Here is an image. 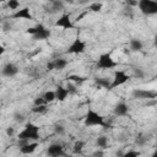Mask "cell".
I'll return each mask as SVG.
<instances>
[{
    "label": "cell",
    "instance_id": "4fadbf2b",
    "mask_svg": "<svg viewBox=\"0 0 157 157\" xmlns=\"http://www.w3.org/2000/svg\"><path fill=\"white\" fill-rule=\"evenodd\" d=\"M113 112H114V115H117V117H125L129 114V105L121 101L114 105Z\"/></svg>",
    "mask_w": 157,
    "mask_h": 157
},
{
    "label": "cell",
    "instance_id": "8992f818",
    "mask_svg": "<svg viewBox=\"0 0 157 157\" xmlns=\"http://www.w3.org/2000/svg\"><path fill=\"white\" fill-rule=\"evenodd\" d=\"M85 50H86V42L82 40L81 38L76 37V38L71 42V44L67 47L66 53H67V54H76V55H78V54L85 53Z\"/></svg>",
    "mask_w": 157,
    "mask_h": 157
},
{
    "label": "cell",
    "instance_id": "e575fe53",
    "mask_svg": "<svg viewBox=\"0 0 157 157\" xmlns=\"http://www.w3.org/2000/svg\"><path fill=\"white\" fill-rule=\"evenodd\" d=\"M13 132H15V131H13V128H7V129H6V134H7L9 136H12Z\"/></svg>",
    "mask_w": 157,
    "mask_h": 157
},
{
    "label": "cell",
    "instance_id": "ac0fdd59",
    "mask_svg": "<svg viewBox=\"0 0 157 157\" xmlns=\"http://www.w3.org/2000/svg\"><path fill=\"white\" fill-rule=\"evenodd\" d=\"M53 65H54V70L60 71V70H64V69L66 67V65H67V60L64 59V58H58V59L53 60Z\"/></svg>",
    "mask_w": 157,
    "mask_h": 157
},
{
    "label": "cell",
    "instance_id": "f1b7e54d",
    "mask_svg": "<svg viewBox=\"0 0 157 157\" xmlns=\"http://www.w3.org/2000/svg\"><path fill=\"white\" fill-rule=\"evenodd\" d=\"M54 132L56 135H59V136H63L65 134V128L63 125H55L54 126Z\"/></svg>",
    "mask_w": 157,
    "mask_h": 157
},
{
    "label": "cell",
    "instance_id": "ba28073f",
    "mask_svg": "<svg viewBox=\"0 0 157 157\" xmlns=\"http://www.w3.org/2000/svg\"><path fill=\"white\" fill-rule=\"evenodd\" d=\"M55 27H60L63 29H74L75 28V25L70 17V13H63L54 23Z\"/></svg>",
    "mask_w": 157,
    "mask_h": 157
},
{
    "label": "cell",
    "instance_id": "cb8c5ba5",
    "mask_svg": "<svg viewBox=\"0 0 157 157\" xmlns=\"http://www.w3.org/2000/svg\"><path fill=\"white\" fill-rule=\"evenodd\" d=\"M7 7H9L10 10L17 11V10L20 9V2H18L17 0H9V1H7Z\"/></svg>",
    "mask_w": 157,
    "mask_h": 157
},
{
    "label": "cell",
    "instance_id": "836d02e7",
    "mask_svg": "<svg viewBox=\"0 0 157 157\" xmlns=\"http://www.w3.org/2000/svg\"><path fill=\"white\" fill-rule=\"evenodd\" d=\"M45 67H47V70H48V71H52V70H54V65H53V61H48Z\"/></svg>",
    "mask_w": 157,
    "mask_h": 157
},
{
    "label": "cell",
    "instance_id": "8fae6325",
    "mask_svg": "<svg viewBox=\"0 0 157 157\" xmlns=\"http://www.w3.org/2000/svg\"><path fill=\"white\" fill-rule=\"evenodd\" d=\"M47 153L49 157H61L64 156V147L60 144H52L47 148Z\"/></svg>",
    "mask_w": 157,
    "mask_h": 157
},
{
    "label": "cell",
    "instance_id": "52a82bcc",
    "mask_svg": "<svg viewBox=\"0 0 157 157\" xmlns=\"http://www.w3.org/2000/svg\"><path fill=\"white\" fill-rule=\"evenodd\" d=\"M134 98L137 99H156L157 98V91L151 90H142V88H135L131 92Z\"/></svg>",
    "mask_w": 157,
    "mask_h": 157
},
{
    "label": "cell",
    "instance_id": "f35d334b",
    "mask_svg": "<svg viewBox=\"0 0 157 157\" xmlns=\"http://www.w3.org/2000/svg\"><path fill=\"white\" fill-rule=\"evenodd\" d=\"M151 157H157V150H155V151H153V153L151 155Z\"/></svg>",
    "mask_w": 157,
    "mask_h": 157
},
{
    "label": "cell",
    "instance_id": "5bb4252c",
    "mask_svg": "<svg viewBox=\"0 0 157 157\" xmlns=\"http://www.w3.org/2000/svg\"><path fill=\"white\" fill-rule=\"evenodd\" d=\"M55 96H56V101L64 102V101L70 96V93H69V90H67L66 87L59 85V86H56V88H55Z\"/></svg>",
    "mask_w": 157,
    "mask_h": 157
},
{
    "label": "cell",
    "instance_id": "d590c367",
    "mask_svg": "<svg viewBox=\"0 0 157 157\" xmlns=\"http://www.w3.org/2000/svg\"><path fill=\"white\" fill-rule=\"evenodd\" d=\"M145 140H146L145 137H141V136H140V137H137V139H136V144H139V145H142V144L145 142Z\"/></svg>",
    "mask_w": 157,
    "mask_h": 157
},
{
    "label": "cell",
    "instance_id": "3957f363",
    "mask_svg": "<svg viewBox=\"0 0 157 157\" xmlns=\"http://www.w3.org/2000/svg\"><path fill=\"white\" fill-rule=\"evenodd\" d=\"M115 66H118V63L113 59L110 53H103L98 56V60H97V67L98 69L109 70V69H113Z\"/></svg>",
    "mask_w": 157,
    "mask_h": 157
},
{
    "label": "cell",
    "instance_id": "7c38bea8",
    "mask_svg": "<svg viewBox=\"0 0 157 157\" xmlns=\"http://www.w3.org/2000/svg\"><path fill=\"white\" fill-rule=\"evenodd\" d=\"M1 74L2 76L5 77H13L18 74V67L13 64V63H6L4 66H2V70H1Z\"/></svg>",
    "mask_w": 157,
    "mask_h": 157
},
{
    "label": "cell",
    "instance_id": "5b68a950",
    "mask_svg": "<svg viewBox=\"0 0 157 157\" xmlns=\"http://www.w3.org/2000/svg\"><path fill=\"white\" fill-rule=\"evenodd\" d=\"M131 78V76L124 71V70H117L114 71V75H113V78H112V90L126 83Z\"/></svg>",
    "mask_w": 157,
    "mask_h": 157
},
{
    "label": "cell",
    "instance_id": "83f0119b",
    "mask_svg": "<svg viewBox=\"0 0 157 157\" xmlns=\"http://www.w3.org/2000/svg\"><path fill=\"white\" fill-rule=\"evenodd\" d=\"M123 157H140V152L139 151H135V150H130V151L124 152Z\"/></svg>",
    "mask_w": 157,
    "mask_h": 157
},
{
    "label": "cell",
    "instance_id": "d6986e66",
    "mask_svg": "<svg viewBox=\"0 0 157 157\" xmlns=\"http://www.w3.org/2000/svg\"><path fill=\"white\" fill-rule=\"evenodd\" d=\"M85 146H86V144H85V141H83V140H77V141H75V142H74L72 152H74L75 155H80V153L83 151Z\"/></svg>",
    "mask_w": 157,
    "mask_h": 157
},
{
    "label": "cell",
    "instance_id": "7a4b0ae2",
    "mask_svg": "<svg viewBox=\"0 0 157 157\" xmlns=\"http://www.w3.org/2000/svg\"><path fill=\"white\" fill-rule=\"evenodd\" d=\"M83 125L86 128H91V126H104L105 121L102 114H99L97 110L94 109H88L85 114L83 118Z\"/></svg>",
    "mask_w": 157,
    "mask_h": 157
},
{
    "label": "cell",
    "instance_id": "30bf717a",
    "mask_svg": "<svg viewBox=\"0 0 157 157\" xmlns=\"http://www.w3.org/2000/svg\"><path fill=\"white\" fill-rule=\"evenodd\" d=\"M36 28H37V33L33 36V39H34V40H45V39H48V38H50L52 31H50L49 28H47L44 25L38 23V25L36 26Z\"/></svg>",
    "mask_w": 157,
    "mask_h": 157
},
{
    "label": "cell",
    "instance_id": "4dcf8cb0",
    "mask_svg": "<svg viewBox=\"0 0 157 157\" xmlns=\"http://www.w3.org/2000/svg\"><path fill=\"white\" fill-rule=\"evenodd\" d=\"M26 33L33 37V36L37 33V28H36V26H34V27H28V28L26 29Z\"/></svg>",
    "mask_w": 157,
    "mask_h": 157
},
{
    "label": "cell",
    "instance_id": "7402d4cb",
    "mask_svg": "<svg viewBox=\"0 0 157 157\" xmlns=\"http://www.w3.org/2000/svg\"><path fill=\"white\" fill-rule=\"evenodd\" d=\"M44 99L47 101V103H52L56 99V96H55V91H45L44 94H43Z\"/></svg>",
    "mask_w": 157,
    "mask_h": 157
},
{
    "label": "cell",
    "instance_id": "e0dca14e",
    "mask_svg": "<svg viewBox=\"0 0 157 157\" xmlns=\"http://www.w3.org/2000/svg\"><path fill=\"white\" fill-rule=\"evenodd\" d=\"M129 48H130L131 52H141L142 48H144V43L141 42V39L132 38L129 42Z\"/></svg>",
    "mask_w": 157,
    "mask_h": 157
},
{
    "label": "cell",
    "instance_id": "9a60e30c",
    "mask_svg": "<svg viewBox=\"0 0 157 157\" xmlns=\"http://www.w3.org/2000/svg\"><path fill=\"white\" fill-rule=\"evenodd\" d=\"M37 148H38V142H37V141H31V142H28L27 145L20 147V152H21L22 155H32V153L36 152Z\"/></svg>",
    "mask_w": 157,
    "mask_h": 157
},
{
    "label": "cell",
    "instance_id": "2e32d148",
    "mask_svg": "<svg viewBox=\"0 0 157 157\" xmlns=\"http://www.w3.org/2000/svg\"><path fill=\"white\" fill-rule=\"evenodd\" d=\"M94 82L98 86V88H105L112 90V81H109L107 77H94Z\"/></svg>",
    "mask_w": 157,
    "mask_h": 157
},
{
    "label": "cell",
    "instance_id": "8d00e7d4",
    "mask_svg": "<svg viewBox=\"0 0 157 157\" xmlns=\"http://www.w3.org/2000/svg\"><path fill=\"white\" fill-rule=\"evenodd\" d=\"M15 117H16V118H15V119H16V120H17V121H21V120H22V119H23V115H22V114H16V115H15Z\"/></svg>",
    "mask_w": 157,
    "mask_h": 157
},
{
    "label": "cell",
    "instance_id": "484cf974",
    "mask_svg": "<svg viewBox=\"0 0 157 157\" xmlns=\"http://www.w3.org/2000/svg\"><path fill=\"white\" fill-rule=\"evenodd\" d=\"M47 110H48L47 105H39V107H34V108H32V112L36 113V114H43V113H45Z\"/></svg>",
    "mask_w": 157,
    "mask_h": 157
},
{
    "label": "cell",
    "instance_id": "4316f807",
    "mask_svg": "<svg viewBox=\"0 0 157 157\" xmlns=\"http://www.w3.org/2000/svg\"><path fill=\"white\" fill-rule=\"evenodd\" d=\"M134 76L137 77V78H144L145 77V72L141 67H135L134 69Z\"/></svg>",
    "mask_w": 157,
    "mask_h": 157
},
{
    "label": "cell",
    "instance_id": "277c9868",
    "mask_svg": "<svg viewBox=\"0 0 157 157\" xmlns=\"http://www.w3.org/2000/svg\"><path fill=\"white\" fill-rule=\"evenodd\" d=\"M137 7L145 16L157 15V1L155 0H140Z\"/></svg>",
    "mask_w": 157,
    "mask_h": 157
},
{
    "label": "cell",
    "instance_id": "74e56055",
    "mask_svg": "<svg viewBox=\"0 0 157 157\" xmlns=\"http://www.w3.org/2000/svg\"><path fill=\"white\" fill-rule=\"evenodd\" d=\"M153 44H155V47L157 48V34H156L155 38H153Z\"/></svg>",
    "mask_w": 157,
    "mask_h": 157
},
{
    "label": "cell",
    "instance_id": "ffe728a7",
    "mask_svg": "<svg viewBox=\"0 0 157 157\" xmlns=\"http://www.w3.org/2000/svg\"><path fill=\"white\" fill-rule=\"evenodd\" d=\"M66 78H67L69 82H72V83H82V82H85V81L87 80L86 77L80 76V75H77V74H71V75H69Z\"/></svg>",
    "mask_w": 157,
    "mask_h": 157
},
{
    "label": "cell",
    "instance_id": "1f68e13d",
    "mask_svg": "<svg viewBox=\"0 0 157 157\" xmlns=\"http://www.w3.org/2000/svg\"><path fill=\"white\" fill-rule=\"evenodd\" d=\"M53 6H55V10H63L64 9V4L61 1H54Z\"/></svg>",
    "mask_w": 157,
    "mask_h": 157
},
{
    "label": "cell",
    "instance_id": "603a6c76",
    "mask_svg": "<svg viewBox=\"0 0 157 157\" xmlns=\"http://www.w3.org/2000/svg\"><path fill=\"white\" fill-rule=\"evenodd\" d=\"M102 7H103L102 2H92V4H90L88 10L92 11V12H99L102 10Z\"/></svg>",
    "mask_w": 157,
    "mask_h": 157
},
{
    "label": "cell",
    "instance_id": "f546056e",
    "mask_svg": "<svg viewBox=\"0 0 157 157\" xmlns=\"http://www.w3.org/2000/svg\"><path fill=\"white\" fill-rule=\"evenodd\" d=\"M66 88L69 90V93H70V94H76V93H77L76 86H75V85H72V82H69V83H67V86H66Z\"/></svg>",
    "mask_w": 157,
    "mask_h": 157
},
{
    "label": "cell",
    "instance_id": "6da1fadb",
    "mask_svg": "<svg viewBox=\"0 0 157 157\" xmlns=\"http://www.w3.org/2000/svg\"><path fill=\"white\" fill-rule=\"evenodd\" d=\"M18 140H28V141H38L40 139L39 126L34 123H26L25 128L17 134Z\"/></svg>",
    "mask_w": 157,
    "mask_h": 157
},
{
    "label": "cell",
    "instance_id": "d4e9b609",
    "mask_svg": "<svg viewBox=\"0 0 157 157\" xmlns=\"http://www.w3.org/2000/svg\"><path fill=\"white\" fill-rule=\"evenodd\" d=\"M33 104H34V107H39V105H47L48 103L44 99V97L42 96V97H36L34 101H33Z\"/></svg>",
    "mask_w": 157,
    "mask_h": 157
},
{
    "label": "cell",
    "instance_id": "d6a6232c",
    "mask_svg": "<svg viewBox=\"0 0 157 157\" xmlns=\"http://www.w3.org/2000/svg\"><path fill=\"white\" fill-rule=\"evenodd\" d=\"M92 157H104V152L103 150H97L92 153Z\"/></svg>",
    "mask_w": 157,
    "mask_h": 157
},
{
    "label": "cell",
    "instance_id": "44dd1931",
    "mask_svg": "<svg viewBox=\"0 0 157 157\" xmlns=\"http://www.w3.org/2000/svg\"><path fill=\"white\" fill-rule=\"evenodd\" d=\"M96 145H97V147H99L101 150L107 148V147H108V137L104 136V135L98 136V137L96 139Z\"/></svg>",
    "mask_w": 157,
    "mask_h": 157
},
{
    "label": "cell",
    "instance_id": "9c48e42d",
    "mask_svg": "<svg viewBox=\"0 0 157 157\" xmlns=\"http://www.w3.org/2000/svg\"><path fill=\"white\" fill-rule=\"evenodd\" d=\"M10 18H13V20H29L31 21V20H33V15H32L29 7L25 6V7L18 9L13 13H11Z\"/></svg>",
    "mask_w": 157,
    "mask_h": 157
}]
</instances>
